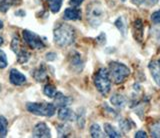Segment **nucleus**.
<instances>
[{"mask_svg":"<svg viewBox=\"0 0 160 138\" xmlns=\"http://www.w3.org/2000/svg\"><path fill=\"white\" fill-rule=\"evenodd\" d=\"M54 42L59 47H66L71 45L75 41V30L74 28L66 23L59 24L54 29Z\"/></svg>","mask_w":160,"mask_h":138,"instance_id":"1","label":"nucleus"},{"mask_svg":"<svg viewBox=\"0 0 160 138\" xmlns=\"http://www.w3.org/2000/svg\"><path fill=\"white\" fill-rule=\"evenodd\" d=\"M108 73L111 79L115 84H121L126 80V78L130 74V69L119 62H111L109 63Z\"/></svg>","mask_w":160,"mask_h":138,"instance_id":"2","label":"nucleus"},{"mask_svg":"<svg viewBox=\"0 0 160 138\" xmlns=\"http://www.w3.org/2000/svg\"><path fill=\"white\" fill-rule=\"evenodd\" d=\"M95 87L103 96H106L111 89V80L106 68H100L93 77Z\"/></svg>","mask_w":160,"mask_h":138,"instance_id":"3","label":"nucleus"},{"mask_svg":"<svg viewBox=\"0 0 160 138\" xmlns=\"http://www.w3.org/2000/svg\"><path fill=\"white\" fill-rule=\"evenodd\" d=\"M86 17L89 25L97 27L102 22L104 17V9L99 2H92L88 4L86 9Z\"/></svg>","mask_w":160,"mask_h":138,"instance_id":"4","label":"nucleus"},{"mask_svg":"<svg viewBox=\"0 0 160 138\" xmlns=\"http://www.w3.org/2000/svg\"><path fill=\"white\" fill-rule=\"evenodd\" d=\"M27 110L37 116H45V117H51L55 114L56 106L52 103H37V102H31L26 105Z\"/></svg>","mask_w":160,"mask_h":138,"instance_id":"5","label":"nucleus"},{"mask_svg":"<svg viewBox=\"0 0 160 138\" xmlns=\"http://www.w3.org/2000/svg\"><path fill=\"white\" fill-rule=\"evenodd\" d=\"M23 39L27 45L32 49H43L45 47V44L41 37L27 29L23 30Z\"/></svg>","mask_w":160,"mask_h":138,"instance_id":"6","label":"nucleus"},{"mask_svg":"<svg viewBox=\"0 0 160 138\" xmlns=\"http://www.w3.org/2000/svg\"><path fill=\"white\" fill-rule=\"evenodd\" d=\"M32 136L37 138H50L51 137V132H50V129L46 123L39 122L33 128Z\"/></svg>","mask_w":160,"mask_h":138,"instance_id":"7","label":"nucleus"},{"mask_svg":"<svg viewBox=\"0 0 160 138\" xmlns=\"http://www.w3.org/2000/svg\"><path fill=\"white\" fill-rule=\"evenodd\" d=\"M9 80L15 86H21L26 83V76L18 71L17 69H11L9 74Z\"/></svg>","mask_w":160,"mask_h":138,"instance_id":"8","label":"nucleus"},{"mask_svg":"<svg viewBox=\"0 0 160 138\" xmlns=\"http://www.w3.org/2000/svg\"><path fill=\"white\" fill-rule=\"evenodd\" d=\"M149 70L155 83L160 86V58L149 64Z\"/></svg>","mask_w":160,"mask_h":138,"instance_id":"9","label":"nucleus"},{"mask_svg":"<svg viewBox=\"0 0 160 138\" xmlns=\"http://www.w3.org/2000/svg\"><path fill=\"white\" fill-rule=\"evenodd\" d=\"M58 118L62 121H73L76 119V115H75V113L70 109V108L65 106V107L59 108Z\"/></svg>","mask_w":160,"mask_h":138,"instance_id":"10","label":"nucleus"},{"mask_svg":"<svg viewBox=\"0 0 160 138\" xmlns=\"http://www.w3.org/2000/svg\"><path fill=\"white\" fill-rule=\"evenodd\" d=\"M63 18L65 20H79L81 19V11L78 8H67L64 11Z\"/></svg>","mask_w":160,"mask_h":138,"instance_id":"11","label":"nucleus"},{"mask_svg":"<svg viewBox=\"0 0 160 138\" xmlns=\"http://www.w3.org/2000/svg\"><path fill=\"white\" fill-rule=\"evenodd\" d=\"M54 99H55L54 105L59 107V108L70 105L71 104V101H72L71 98L66 96V95H63L61 92H57L56 95H55V97H54Z\"/></svg>","mask_w":160,"mask_h":138,"instance_id":"12","label":"nucleus"},{"mask_svg":"<svg viewBox=\"0 0 160 138\" xmlns=\"http://www.w3.org/2000/svg\"><path fill=\"white\" fill-rule=\"evenodd\" d=\"M69 62H70V65L72 66L74 70H77L78 72L81 70L83 67L81 58H80V55L77 52L71 53V55H70V58H69Z\"/></svg>","mask_w":160,"mask_h":138,"instance_id":"13","label":"nucleus"},{"mask_svg":"<svg viewBox=\"0 0 160 138\" xmlns=\"http://www.w3.org/2000/svg\"><path fill=\"white\" fill-rule=\"evenodd\" d=\"M33 76L34 78L36 79V81L38 82H44L47 80L48 75H47V70H46V67L43 64H41L36 70L34 71L33 73Z\"/></svg>","mask_w":160,"mask_h":138,"instance_id":"14","label":"nucleus"},{"mask_svg":"<svg viewBox=\"0 0 160 138\" xmlns=\"http://www.w3.org/2000/svg\"><path fill=\"white\" fill-rule=\"evenodd\" d=\"M133 34L136 40L141 41L142 40V36H143V24L142 21L138 19L134 22V26H133Z\"/></svg>","mask_w":160,"mask_h":138,"instance_id":"15","label":"nucleus"},{"mask_svg":"<svg viewBox=\"0 0 160 138\" xmlns=\"http://www.w3.org/2000/svg\"><path fill=\"white\" fill-rule=\"evenodd\" d=\"M112 105L117 107V108H123L126 104V98L121 94H114L111 98H110Z\"/></svg>","mask_w":160,"mask_h":138,"instance_id":"16","label":"nucleus"},{"mask_svg":"<svg viewBox=\"0 0 160 138\" xmlns=\"http://www.w3.org/2000/svg\"><path fill=\"white\" fill-rule=\"evenodd\" d=\"M104 130H105V132H106V134H107L108 137L118 138V137L122 136L116 128H114L111 124H109V123H105V124H104Z\"/></svg>","mask_w":160,"mask_h":138,"instance_id":"17","label":"nucleus"},{"mask_svg":"<svg viewBox=\"0 0 160 138\" xmlns=\"http://www.w3.org/2000/svg\"><path fill=\"white\" fill-rule=\"evenodd\" d=\"M20 0H2L0 1V12H6L13 5H18Z\"/></svg>","mask_w":160,"mask_h":138,"instance_id":"18","label":"nucleus"},{"mask_svg":"<svg viewBox=\"0 0 160 138\" xmlns=\"http://www.w3.org/2000/svg\"><path fill=\"white\" fill-rule=\"evenodd\" d=\"M52 13H57L61 9L63 0H46Z\"/></svg>","mask_w":160,"mask_h":138,"instance_id":"19","label":"nucleus"},{"mask_svg":"<svg viewBox=\"0 0 160 138\" xmlns=\"http://www.w3.org/2000/svg\"><path fill=\"white\" fill-rule=\"evenodd\" d=\"M8 131V121L4 116L0 115V137H5Z\"/></svg>","mask_w":160,"mask_h":138,"instance_id":"20","label":"nucleus"},{"mask_svg":"<svg viewBox=\"0 0 160 138\" xmlns=\"http://www.w3.org/2000/svg\"><path fill=\"white\" fill-rule=\"evenodd\" d=\"M57 131L59 137H66L71 133V128L68 124H61L57 126Z\"/></svg>","mask_w":160,"mask_h":138,"instance_id":"21","label":"nucleus"},{"mask_svg":"<svg viewBox=\"0 0 160 138\" xmlns=\"http://www.w3.org/2000/svg\"><path fill=\"white\" fill-rule=\"evenodd\" d=\"M150 134L154 138H160V119L155 121L149 128Z\"/></svg>","mask_w":160,"mask_h":138,"instance_id":"22","label":"nucleus"},{"mask_svg":"<svg viewBox=\"0 0 160 138\" xmlns=\"http://www.w3.org/2000/svg\"><path fill=\"white\" fill-rule=\"evenodd\" d=\"M43 92H44V94L49 98H54L57 93L56 88H55V86L53 84H47L44 87Z\"/></svg>","mask_w":160,"mask_h":138,"instance_id":"23","label":"nucleus"},{"mask_svg":"<svg viewBox=\"0 0 160 138\" xmlns=\"http://www.w3.org/2000/svg\"><path fill=\"white\" fill-rule=\"evenodd\" d=\"M90 134H91V136L94 138L104 137L101 128H100V126L98 124H92L91 125V127H90Z\"/></svg>","mask_w":160,"mask_h":138,"instance_id":"24","label":"nucleus"},{"mask_svg":"<svg viewBox=\"0 0 160 138\" xmlns=\"http://www.w3.org/2000/svg\"><path fill=\"white\" fill-rule=\"evenodd\" d=\"M11 49H12V51L16 54H17L22 50V47L21 45H20V40H19V38L18 36H14L13 39H12V42H11Z\"/></svg>","mask_w":160,"mask_h":138,"instance_id":"25","label":"nucleus"},{"mask_svg":"<svg viewBox=\"0 0 160 138\" xmlns=\"http://www.w3.org/2000/svg\"><path fill=\"white\" fill-rule=\"evenodd\" d=\"M29 58H30V53L27 52L24 48L17 54V61H18L20 64L27 62Z\"/></svg>","mask_w":160,"mask_h":138,"instance_id":"26","label":"nucleus"},{"mask_svg":"<svg viewBox=\"0 0 160 138\" xmlns=\"http://www.w3.org/2000/svg\"><path fill=\"white\" fill-rule=\"evenodd\" d=\"M132 2L134 4H136V5L153 6L158 2V0H132Z\"/></svg>","mask_w":160,"mask_h":138,"instance_id":"27","label":"nucleus"},{"mask_svg":"<svg viewBox=\"0 0 160 138\" xmlns=\"http://www.w3.org/2000/svg\"><path fill=\"white\" fill-rule=\"evenodd\" d=\"M119 125H120V128L124 131V132H127L131 129V125H130V121L127 120V119H122L121 121L119 122Z\"/></svg>","mask_w":160,"mask_h":138,"instance_id":"28","label":"nucleus"},{"mask_svg":"<svg viewBox=\"0 0 160 138\" xmlns=\"http://www.w3.org/2000/svg\"><path fill=\"white\" fill-rule=\"evenodd\" d=\"M115 25L119 28V30L121 32L125 33V31H126V24L124 23V19L122 17L118 18L117 20L115 21Z\"/></svg>","mask_w":160,"mask_h":138,"instance_id":"29","label":"nucleus"},{"mask_svg":"<svg viewBox=\"0 0 160 138\" xmlns=\"http://www.w3.org/2000/svg\"><path fill=\"white\" fill-rule=\"evenodd\" d=\"M8 61L6 54H5L2 50H0V68H5L7 66Z\"/></svg>","mask_w":160,"mask_h":138,"instance_id":"30","label":"nucleus"},{"mask_svg":"<svg viewBox=\"0 0 160 138\" xmlns=\"http://www.w3.org/2000/svg\"><path fill=\"white\" fill-rule=\"evenodd\" d=\"M151 20L155 24H160V10L155 11L151 15Z\"/></svg>","mask_w":160,"mask_h":138,"instance_id":"31","label":"nucleus"},{"mask_svg":"<svg viewBox=\"0 0 160 138\" xmlns=\"http://www.w3.org/2000/svg\"><path fill=\"white\" fill-rule=\"evenodd\" d=\"M135 137L136 138H146L147 134H146V132H144V131H138V132H136V134H135Z\"/></svg>","mask_w":160,"mask_h":138,"instance_id":"32","label":"nucleus"},{"mask_svg":"<svg viewBox=\"0 0 160 138\" xmlns=\"http://www.w3.org/2000/svg\"><path fill=\"white\" fill-rule=\"evenodd\" d=\"M56 58V54L55 53H53V52H51V53H47L46 54V59L47 60H54V59Z\"/></svg>","mask_w":160,"mask_h":138,"instance_id":"33","label":"nucleus"},{"mask_svg":"<svg viewBox=\"0 0 160 138\" xmlns=\"http://www.w3.org/2000/svg\"><path fill=\"white\" fill-rule=\"evenodd\" d=\"M84 0H70V3L72 4L73 6H79Z\"/></svg>","mask_w":160,"mask_h":138,"instance_id":"34","label":"nucleus"},{"mask_svg":"<svg viewBox=\"0 0 160 138\" xmlns=\"http://www.w3.org/2000/svg\"><path fill=\"white\" fill-rule=\"evenodd\" d=\"M3 42H4V40H3V38H2L1 36H0V46H1V45H2V44H3Z\"/></svg>","mask_w":160,"mask_h":138,"instance_id":"35","label":"nucleus"},{"mask_svg":"<svg viewBox=\"0 0 160 138\" xmlns=\"http://www.w3.org/2000/svg\"><path fill=\"white\" fill-rule=\"evenodd\" d=\"M3 28V22L0 20V29H2Z\"/></svg>","mask_w":160,"mask_h":138,"instance_id":"36","label":"nucleus"},{"mask_svg":"<svg viewBox=\"0 0 160 138\" xmlns=\"http://www.w3.org/2000/svg\"><path fill=\"white\" fill-rule=\"evenodd\" d=\"M121 1H125V0H121Z\"/></svg>","mask_w":160,"mask_h":138,"instance_id":"37","label":"nucleus"}]
</instances>
